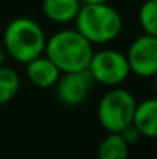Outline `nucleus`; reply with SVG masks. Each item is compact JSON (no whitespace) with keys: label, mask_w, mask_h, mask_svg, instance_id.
Returning a JSON list of instances; mask_svg holds the SVG:
<instances>
[{"label":"nucleus","mask_w":157,"mask_h":159,"mask_svg":"<svg viewBox=\"0 0 157 159\" xmlns=\"http://www.w3.org/2000/svg\"><path fill=\"white\" fill-rule=\"evenodd\" d=\"M93 53V45L74 28L55 31L48 37L43 54L51 59L60 73H77L88 70Z\"/></svg>","instance_id":"f257e3e1"},{"label":"nucleus","mask_w":157,"mask_h":159,"mask_svg":"<svg viewBox=\"0 0 157 159\" xmlns=\"http://www.w3.org/2000/svg\"><path fill=\"white\" fill-rule=\"evenodd\" d=\"M45 45L46 34L34 19L17 17L11 20L3 31V48L19 63H28L42 56L45 53Z\"/></svg>","instance_id":"f03ea898"},{"label":"nucleus","mask_w":157,"mask_h":159,"mask_svg":"<svg viewBox=\"0 0 157 159\" xmlns=\"http://www.w3.org/2000/svg\"><path fill=\"white\" fill-rule=\"evenodd\" d=\"M74 22L76 30L91 45H105L116 40L123 26L120 14L108 3L82 5Z\"/></svg>","instance_id":"7ed1b4c3"},{"label":"nucleus","mask_w":157,"mask_h":159,"mask_svg":"<svg viewBox=\"0 0 157 159\" xmlns=\"http://www.w3.org/2000/svg\"><path fill=\"white\" fill-rule=\"evenodd\" d=\"M137 101L133 93L120 87H112L99 102L97 117L108 133H120L131 125Z\"/></svg>","instance_id":"20e7f679"},{"label":"nucleus","mask_w":157,"mask_h":159,"mask_svg":"<svg viewBox=\"0 0 157 159\" xmlns=\"http://www.w3.org/2000/svg\"><path fill=\"white\" fill-rule=\"evenodd\" d=\"M88 73L94 82L112 88L123 84L131 71L125 54L112 48H103L93 53Z\"/></svg>","instance_id":"39448f33"},{"label":"nucleus","mask_w":157,"mask_h":159,"mask_svg":"<svg viewBox=\"0 0 157 159\" xmlns=\"http://www.w3.org/2000/svg\"><path fill=\"white\" fill-rule=\"evenodd\" d=\"M126 60L129 71L139 77H154L157 74V37L142 34L136 37L128 51Z\"/></svg>","instance_id":"423d86ee"},{"label":"nucleus","mask_w":157,"mask_h":159,"mask_svg":"<svg viewBox=\"0 0 157 159\" xmlns=\"http://www.w3.org/2000/svg\"><path fill=\"white\" fill-rule=\"evenodd\" d=\"M93 84L94 80L88 70L77 73H62L57 84L54 85L55 96L66 107L80 105L88 98Z\"/></svg>","instance_id":"0eeeda50"},{"label":"nucleus","mask_w":157,"mask_h":159,"mask_svg":"<svg viewBox=\"0 0 157 159\" xmlns=\"http://www.w3.org/2000/svg\"><path fill=\"white\" fill-rule=\"evenodd\" d=\"M26 65V76L29 82L39 88H52L59 77H60V70L54 65L51 59H48L45 54L29 60Z\"/></svg>","instance_id":"6e6552de"},{"label":"nucleus","mask_w":157,"mask_h":159,"mask_svg":"<svg viewBox=\"0 0 157 159\" xmlns=\"http://www.w3.org/2000/svg\"><path fill=\"white\" fill-rule=\"evenodd\" d=\"M142 138L154 139L157 136V101L154 98L145 99L136 105L133 122Z\"/></svg>","instance_id":"1a4fd4ad"},{"label":"nucleus","mask_w":157,"mask_h":159,"mask_svg":"<svg viewBox=\"0 0 157 159\" xmlns=\"http://www.w3.org/2000/svg\"><path fill=\"white\" fill-rule=\"evenodd\" d=\"M82 8L80 0H43L42 11L54 23H69L74 22Z\"/></svg>","instance_id":"9d476101"},{"label":"nucleus","mask_w":157,"mask_h":159,"mask_svg":"<svg viewBox=\"0 0 157 159\" xmlns=\"http://www.w3.org/2000/svg\"><path fill=\"white\" fill-rule=\"evenodd\" d=\"M129 145L120 133H109L99 145V159H128Z\"/></svg>","instance_id":"9b49d317"},{"label":"nucleus","mask_w":157,"mask_h":159,"mask_svg":"<svg viewBox=\"0 0 157 159\" xmlns=\"http://www.w3.org/2000/svg\"><path fill=\"white\" fill-rule=\"evenodd\" d=\"M20 88V77L14 68L0 66V105L11 102Z\"/></svg>","instance_id":"f8f14e48"},{"label":"nucleus","mask_w":157,"mask_h":159,"mask_svg":"<svg viewBox=\"0 0 157 159\" xmlns=\"http://www.w3.org/2000/svg\"><path fill=\"white\" fill-rule=\"evenodd\" d=\"M139 25L143 34L157 37V0H145L139 9Z\"/></svg>","instance_id":"ddd939ff"},{"label":"nucleus","mask_w":157,"mask_h":159,"mask_svg":"<svg viewBox=\"0 0 157 159\" xmlns=\"http://www.w3.org/2000/svg\"><path fill=\"white\" fill-rule=\"evenodd\" d=\"M120 134H122V138L125 139V142L131 147V145H136L140 139H142V134L139 133V130L131 124V125H128L125 130H122L120 131Z\"/></svg>","instance_id":"4468645a"},{"label":"nucleus","mask_w":157,"mask_h":159,"mask_svg":"<svg viewBox=\"0 0 157 159\" xmlns=\"http://www.w3.org/2000/svg\"><path fill=\"white\" fill-rule=\"evenodd\" d=\"M82 5H100V3H108L109 0H80Z\"/></svg>","instance_id":"2eb2a0df"},{"label":"nucleus","mask_w":157,"mask_h":159,"mask_svg":"<svg viewBox=\"0 0 157 159\" xmlns=\"http://www.w3.org/2000/svg\"><path fill=\"white\" fill-rule=\"evenodd\" d=\"M6 51H5V48H3V45H0V66H3V63H5V60H6Z\"/></svg>","instance_id":"dca6fc26"}]
</instances>
